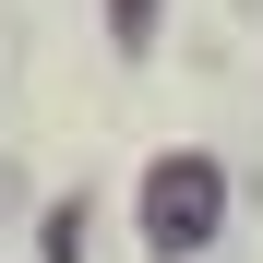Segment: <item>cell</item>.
I'll return each instance as SVG.
<instances>
[{"mask_svg":"<svg viewBox=\"0 0 263 263\" xmlns=\"http://www.w3.org/2000/svg\"><path fill=\"white\" fill-rule=\"evenodd\" d=\"M108 12H120V36H144V24H156V0H108Z\"/></svg>","mask_w":263,"mask_h":263,"instance_id":"2","label":"cell"},{"mask_svg":"<svg viewBox=\"0 0 263 263\" xmlns=\"http://www.w3.org/2000/svg\"><path fill=\"white\" fill-rule=\"evenodd\" d=\"M215 203H228V192H215V167H203V156H167V167H156V192H144V215H156V251H203Z\"/></svg>","mask_w":263,"mask_h":263,"instance_id":"1","label":"cell"}]
</instances>
